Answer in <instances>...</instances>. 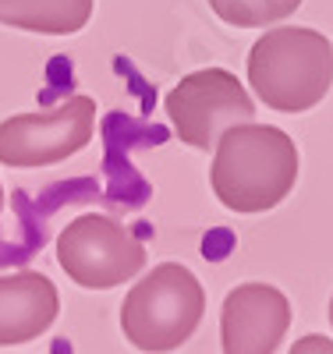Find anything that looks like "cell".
<instances>
[{"instance_id": "obj_8", "label": "cell", "mask_w": 333, "mask_h": 354, "mask_svg": "<svg viewBox=\"0 0 333 354\" xmlns=\"http://www.w3.org/2000/svg\"><path fill=\"white\" fill-rule=\"evenodd\" d=\"M57 287L43 273H8L0 277V347L25 344L50 330L57 319Z\"/></svg>"}, {"instance_id": "obj_1", "label": "cell", "mask_w": 333, "mask_h": 354, "mask_svg": "<svg viewBox=\"0 0 333 354\" xmlns=\"http://www.w3.org/2000/svg\"><path fill=\"white\" fill-rule=\"evenodd\" d=\"M209 188L231 213H266L298 185V145L273 124L241 121L213 145Z\"/></svg>"}, {"instance_id": "obj_9", "label": "cell", "mask_w": 333, "mask_h": 354, "mask_svg": "<svg viewBox=\"0 0 333 354\" xmlns=\"http://www.w3.org/2000/svg\"><path fill=\"white\" fill-rule=\"evenodd\" d=\"M93 18V0H0V25L36 36H75Z\"/></svg>"}, {"instance_id": "obj_2", "label": "cell", "mask_w": 333, "mask_h": 354, "mask_svg": "<svg viewBox=\"0 0 333 354\" xmlns=\"http://www.w3.org/2000/svg\"><path fill=\"white\" fill-rule=\"evenodd\" d=\"M249 85L277 113L319 106L333 85V43L316 28H269L249 50Z\"/></svg>"}, {"instance_id": "obj_7", "label": "cell", "mask_w": 333, "mask_h": 354, "mask_svg": "<svg viewBox=\"0 0 333 354\" xmlns=\"http://www.w3.org/2000/svg\"><path fill=\"white\" fill-rule=\"evenodd\" d=\"M224 354H273L291 326L287 298L269 283H241L224 301Z\"/></svg>"}, {"instance_id": "obj_10", "label": "cell", "mask_w": 333, "mask_h": 354, "mask_svg": "<svg viewBox=\"0 0 333 354\" xmlns=\"http://www.w3.org/2000/svg\"><path fill=\"white\" fill-rule=\"evenodd\" d=\"M209 8L234 28H262L291 18L301 8V0H209Z\"/></svg>"}, {"instance_id": "obj_12", "label": "cell", "mask_w": 333, "mask_h": 354, "mask_svg": "<svg viewBox=\"0 0 333 354\" xmlns=\"http://www.w3.org/2000/svg\"><path fill=\"white\" fill-rule=\"evenodd\" d=\"M0 209H4V185H0Z\"/></svg>"}, {"instance_id": "obj_11", "label": "cell", "mask_w": 333, "mask_h": 354, "mask_svg": "<svg viewBox=\"0 0 333 354\" xmlns=\"http://www.w3.org/2000/svg\"><path fill=\"white\" fill-rule=\"evenodd\" d=\"M291 354H333V340H330V337H319V333L301 337V340L291 347Z\"/></svg>"}, {"instance_id": "obj_3", "label": "cell", "mask_w": 333, "mask_h": 354, "mask_svg": "<svg viewBox=\"0 0 333 354\" xmlns=\"http://www.w3.org/2000/svg\"><path fill=\"white\" fill-rule=\"evenodd\" d=\"M202 312L206 294L195 273L177 262H163L132 287L120 308V326L142 351H174L199 330Z\"/></svg>"}, {"instance_id": "obj_5", "label": "cell", "mask_w": 333, "mask_h": 354, "mask_svg": "<svg viewBox=\"0 0 333 354\" xmlns=\"http://www.w3.org/2000/svg\"><path fill=\"white\" fill-rule=\"evenodd\" d=\"M163 110L174 135L185 145L213 149L227 128L252 121L255 103L249 96V88L241 85V78L231 75L227 68H202V71L185 75L170 88Z\"/></svg>"}, {"instance_id": "obj_4", "label": "cell", "mask_w": 333, "mask_h": 354, "mask_svg": "<svg viewBox=\"0 0 333 354\" xmlns=\"http://www.w3.org/2000/svg\"><path fill=\"white\" fill-rule=\"evenodd\" d=\"M96 131V100L71 96L53 110L18 113L0 121V163L39 170L82 153Z\"/></svg>"}, {"instance_id": "obj_6", "label": "cell", "mask_w": 333, "mask_h": 354, "mask_svg": "<svg viewBox=\"0 0 333 354\" xmlns=\"http://www.w3.org/2000/svg\"><path fill=\"white\" fill-rule=\"evenodd\" d=\"M57 259L78 287L103 290L132 280L145 266V248L135 234L103 213L75 216L57 238Z\"/></svg>"}, {"instance_id": "obj_13", "label": "cell", "mask_w": 333, "mask_h": 354, "mask_svg": "<svg viewBox=\"0 0 333 354\" xmlns=\"http://www.w3.org/2000/svg\"><path fill=\"white\" fill-rule=\"evenodd\" d=\"M330 322H333V298H330Z\"/></svg>"}]
</instances>
